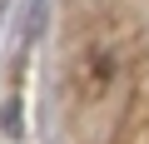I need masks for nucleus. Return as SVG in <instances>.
I'll return each mask as SVG.
<instances>
[{
    "mask_svg": "<svg viewBox=\"0 0 149 144\" xmlns=\"http://www.w3.org/2000/svg\"><path fill=\"white\" fill-rule=\"evenodd\" d=\"M109 85H114V55L109 50H90V55L74 60V90L85 99H100Z\"/></svg>",
    "mask_w": 149,
    "mask_h": 144,
    "instance_id": "nucleus-1",
    "label": "nucleus"
}]
</instances>
